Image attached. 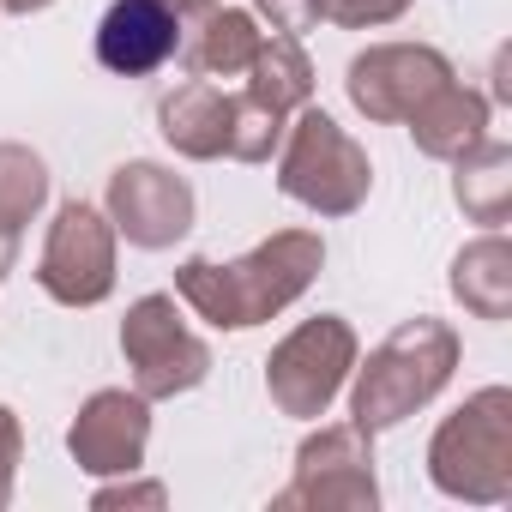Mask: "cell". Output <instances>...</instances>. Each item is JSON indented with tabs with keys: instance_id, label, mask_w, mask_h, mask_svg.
I'll use <instances>...</instances> for the list:
<instances>
[{
	"instance_id": "6da1fadb",
	"label": "cell",
	"mask_w": 512,
	"mask_h": 512,
	"mask_svg": "<svg viewBox=\"0 0 512 512\" xmlns=\"http://www.w3.org/2000/svg\"><path fill=\"white\" fill-rule=\"evenodd\" d=\"M326 266V241L314 229H278L272 241H260L241 260L217 266L205 253L175 266V296L217 332H253L278 320L290 302H302L314 290Z\"/></svg>"
},
{
	"instance_id": "7a4b0ae2",
	"label": "cell",
	"mask_w": 512,
	"mask_h": 512,
	"mask_svg": "<svg viewBox=\"0 0 512 512\" xmlns=\"http://www.w3.org/2000/svg\"><path fill=\"white\" fill-rule=\"evenodd\" d=\"M458 356H464V344L446 320L416 314V320L392 326L368 350V362L356 356V368H350V422L362 434L398 428L404 416H416L422 404H434L446 392V380L458 374Z\"/></svg>"
},
{
	"instance_id": "3957f363",
	"label": "cell",
	"mask_w": 512,
	"mask_h": 512,
	"mask_svg": "<svg viewBox=\"0 0 512 512\" xmlns=\"http://www.w3.org/2000/svg\"><path fill=\"white\" fill-rule=\"evenodd\" d=\"M428 482L464 506L512 500V392H470L428 440Z\"/></svg>"
},
{
	"instance_id": "277c9868",
	"label": "cell",
	"mask_w": 512,
	"mask_h": 512,
	"mask_svg": "<svg viewBox=\"0 0 512 512\" xmlns=\"http://www.w3.org/2000/svg\"><path fill=\"white\" fill-rule=\"evenodd\" d=\"M374 163L368 151L326 115V109H296L278 145V193L308 205L314 217H350L368 205Z\"/></svg>"
},
{
	"instance_id": "5b68a950",
	"label": "cell",
	"mask_w": 512,
	"mask_h": 512,
	"mask_svg": "<svg viewBox=\"0 0 512 512\" xmlns=\"http://www.w3.org/2000/svg\"><path fill=\"white\" fill-rule=\"evenodd\" d=\"M362 356V338L344 314H314L302 320L290 338H278V350L266 356V392L284 416L314 422L332 410V398L350 386V368Z\"/></svg>"
},
{
	"instance_id": "8992f818",
	"label": "cell",
	"mask_w": 512,
	"mask_h": 512,
	"mask_svg": "<svg viewBox=\"0 0 512 512\" xmlns=\"http://www.w3.org/2000/svg\"><path fill=\"white\" fill-rule=\"evenodd\" d=\"M121 356L133 368V392L145 404H163V398H181L193 386H205L211 374V350L205 338L181 320L175 296H139L121 320Z\"/></svg>"
},
{
	"instance_id": "52a82bcc",
	"label": "cell",
	"mask_w": 512,
	"mask_h": 512,
	"mask_svg": "<svg viewBox=\"0 0 512 512\" xmlns=\"http://www.w3.org/2000/svg\"><path fill=\"white\" fill-rule=\"evenodd\" d=\"M115 223L109 211L85 205V199H67L49 223V241H43V260H37V284L49 302L61 308H97L115 296Z\"/></svg>"
},
{
	"instance_id": "ba28073f",
	"label": "cell",
	"mask_w": 512,
	"mask_h": 512,
	"mask_svg": "<svg viewBox=\"0 0 512 512\" xmlns=\"http://www.w3.org/2000/svg\"><path fill=\"white\" fill-rule=\"evenodd\" d=\"M272 506H314V512H374L380 506V482H374V434H362L356 422L320 428L302 440L296 452V476L290 488H278Z\"/></svg>"
},
{
	"instance_id": "9c48e42d",
	"label": "cell",
	"mask_w": 512,
	"mask_h": 512,
	"mask_svg": "<svg viewBox=\"0 0 512 512\" xmlns=\"http://www.w3.org/2000/svg\"><path fill=\"white\" fill-rule=\"evenodd\" d=\"M446 79H458V73H452V61H446L440 49H428V43H368V49L350 61L344 91H350V109H356L362 121H374V127H404L410 109H416L428 91H440Z\"/></svg>"
},
{
	"instance_id": "30bf717a",
	"label": "cell",
	"mask_w": 512,
	"mask_h": 512,
	"mask_svg": "<svg viewBox=\"0 0 512 512\" xmlns=\"http://www.w3.org/2000/svg\"><path fill=\"white\" fill-rule=\"evenodd\" d=\"M103 211L115 223V235L127 247H145V253H163L175 247L187 229H193V187L187 175H175L169 163H151V157H133L109 175V193H103Z\"/></svg>"
},
{
	"instance_id": "8fae6325",
	"label": "cell",
	"mask_w": 512,
	"mask_h": 512,
	"mask_svg": "<svg viewBox=\"0 0 512 512\" xmlns=\"http://www.w3.org/2000/svg\"><path fill=\"white\" fill-rule=\"evenodd\" d=\"M145 446H151V404L127 386L91 392L67 428V452L85 476H139Z\"/></svg>"
},
{
	"instance_id": "7c38bea8",
	"label": "cell",
	"mask_w": 512,
	"mask_h": 512,
	"mask_svg": "<svg viewBox=\"0 0 512 512\" xmlns=\"http://www.w3.org/2000/svg\"><path fill=\"white\" fill-rule=\"evenodd\" d=\"M181 49V19L163 0H115L97 25V61L121 79H145Z\"/></svg>"
},
{
	"instance_id": "4fadbf2b",
	"label": "cell",
	"mask_w": 512,
	"mask_h": 512,
	"mask_svg": "<svg viewBox=\"0 0 512 512\" xmlns=\"http://www.w3.org/2000/svg\"><path fill=\"white\" fill-rule=\"evenodd\" d=\"M266 31L260 19H253L247 7H205L193 19H181V49L175 61L193 73V79H241L253 67V55H260Z\"/></svg>"
},
{
	"instance_id": "5bb4252c",
	"label": "cell",
	"mask_w": 512,
	"mask_h": 512,
	"mask_svg": "<svg viewBox=\"0 0 512 512\" xmlns=\"http://www.w3.org/2000/svg\"><path fill=\"white\" fill-rule=\"evenodd\" d=\"M157 133L169 151H181L193 163L229 157V91L211 79H181L157 103Z\"/></svg>"
},
{
	"instance_id": "9a60e30c",
	"label": "cell",
	"mask_w": 512,
	"mask_h": 512,
	"mask_svg": "<svg viewBox=\"0 0 512 512\" xmlns=\"http://www.w3.org/2000/svg\"><path fill=\"white\" fill-rule=\"evenodd\" d=\"M488 97L482 91H470V85H458V79H446L440 91H428L416 109H410V139H416V151L422 157H434V163H452V157H464L476 139H488Z\"/></svg>"
},
{
	"instance_id": "2e32d148",
	"label": "cell",
	"mask_w": 512,
	"mask_h": 512,
	"mask_svg": "<svg viewBox=\"0 0 512 512\" xmlns=\"http://www.w3.org/2000/svg\"><path fill=\"white\" fill-rule=\"evenodd\" d=\"M452 296L476 320H506L512 314V241L500 229H488V235H476V241L458 247V260H452Z\"/></svg>"
},
{
	"instance_id": "e0dca14e",
	"label": "cell",
	"mask_w": 512,
	"mask_h": 512,
	"mask_svg": "<svg viewBox=\"0 0 512 512\" xmlns=\"http://www.w3.org/2000/svg\"><path fill=\"white\" fill-rule=\"evenodd\" d=\"M452 199L464 205L470 223L500 229L512 211V145H500L494 133L476 139L464 157H452Z\"/></svg>"
},
{
	"instance_id": "ac0fdd59",
	"label": "cell",
	"mask_w": 512,
	"mask_h": 512,
	"mask_svg": "<svg viewBox=\"0 0 512 512\" xmlns=\"http://www.w3.org/2000/svg\"><path fill=\"white\" fill-rule=\"evenodd\" d=\"M241 79H247L241 91H253V97H260L266 109H278V115H296V109L314 103V67H308V55H302L296 37H272L266 31L260 55H253V67Z\"/></svg>"
},
{
	"instance_id": "d6986e66",
	"label": "cell",
	"mask_w": 512,
	"mask_h": 512,
	"mask_svg": "<svg viewBox=\"0 0 512 512\" xmlns=\"http://www.w3.org/2000/svg\"><path fill=\"white\" fill-rule=\"evenodd\" d=\"M43 205H49V163L19 139H0V235L25 241V223Z\"/></svg>"
},
{
	"instance_id": "ffe728a7",
	"label": "cell",
	"mask_w": 512,
	"mask_h": 512,
	"mask_svg": "<svg viewBox=\"0 0 512 512\" xmlns=\"http://www.w3.org/2000/svg\"><path fill=\"white\" fill-rule=\"evenodd\" d=\"M284 127L290 115L266 109L253 91H229V157L235 163H272L284 145Z\"/></svg>"
},
{
	"instance_id": "44dd1931",
	"label": "cell",
	"mask_w": 512,
	"mask_h": 512,
	"mask_svg": "<svg viewBox=\"0 0 512 512\" xmlns=\"http://www.w3.org/2000/svg\"><path fill=\"white\" fill-rule=\"evenodd\" d=\"M416 0H320V25H338V31H380L392 19H404Z\"/></svg>"
},
{
	"instance_id": "7402d4cb",
	"label": "cell",
	"mask_w": 512,
	"mask_h": 512,
	"mask_svg": "<svg viewBox=\"0 0 512 512\" xmlns=\"http://www.w3.org/2000/svg\"><path fill=\"white\" fill-rule=\"evenodd\" d=\"M260 7V19H272L278 37H302L320 25V0H253Z\"/></svg>"
},
{
	"instance_id": "603a6c76",
	"label": "cell",
	"mask_w": 512,
	"mask_h": 512,
	"mask_svg": "<svg viewBox=\"0 0 512 512\" xmlns=\"http://www.w3.org/2000/svg\"><path fill=\"white\" fill-rule=\"evenodd\" d=\"M91 506H97V512H109V506H169V488H163V482H133V476H121V482H103V488L91 494Z\"/></svg>"
},
{
	"instance_id": "cb8c5ba5",
	"label": "cell",
	"mask_w": 512,
	"mask_h": 512,
	"mask_svg": "<svg viewBox=\"0 0 512 512\" xmlns=\"http://www.w3.org/2000/svg\"><path fill=\"white\" fill-rule=\"evenodd\" d=\"M19 458H25V428H19L13 404H0V506L13 500V482H19Z\"/></svg>"
},
{
	"instance_id": "d4e9b609",
	"label": "cell",
	"mask_w": 512,
	"mask_h": 512,
	"mask_svg": "<svg viewBox=\"0 0 512 512\" xmlns=\"http://www.w3.org/2000/svg\"><path fill=\"white\" fill-rule=\"evenodd\" d=\"M43 7H55V0H0V13H13V19H31Z\"/></svg>"
},
{
	"instance_id": "484cf974",
	"label": "cell",
	"mask_w": 512,
	"mask_h": 512,
	"mask_svg": "<svg viewBox=\"0 0 512 512\" xmlns=\"http://www.w3.org/2000/svg\"><path fill=\"white\" fill-rule=\"evenodd\" d=\"M163 7H169V13H175V19H193V13H199V7H205V0H163Z\"/></svg>"
}]
</instances>
